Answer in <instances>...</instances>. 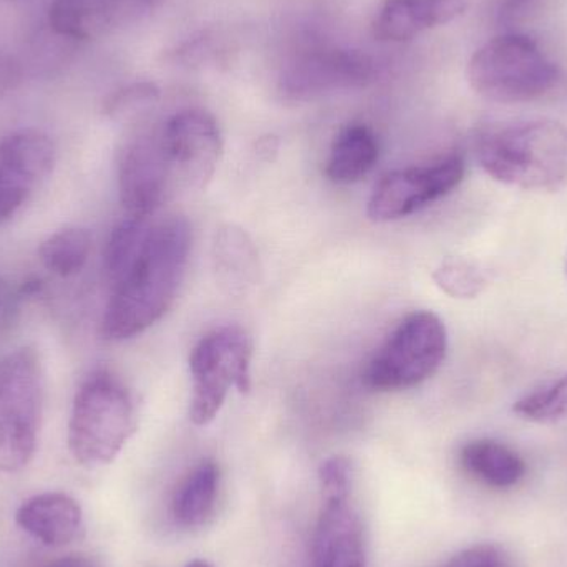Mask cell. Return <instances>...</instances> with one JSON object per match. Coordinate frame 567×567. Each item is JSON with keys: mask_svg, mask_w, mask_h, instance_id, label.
Wrapping results in <instances>:
<instances>
[{"mask_svg": "<svg viewBox=\"0 0 567 567\" xmlns=\"http://www.w3.org/2000/svg\"><path fill=\"white\" fill-rule=\"evenodd\" d=\"M218 492V465L212 460L199 463L173 498V518L183 528H199L215 513Z\"/></svg>", "mask_w": 567, "mask_h": 567, "instance_id": "20", "label": "cell"}, {"mask_svg": "<svg viewBox=\"0 0 567 567\" xmlns=\"http://www.w3.org/2000/svg\"><path fill=\"white\" fill-rule=\"evenodd\" d=\"M379 159V143L372 130L365 125H349L336 136L326 175L330 182L339 185H352L362 182Z\"/></svg>", "mask_w": 567, "mask_h": 567, "instance_id": "19", "label": "cell"}, {"mask_svg": "<svg viewBox=\"0 0 567 567\" xmlns=\"http://www.w3.org/2000/svg\"><path fill=\"white\" fill-rule=\"evenodd\" d=\"M443 567H515L505 549L496 545H476L453 556Z\"/></svg>", "mask_w": 567, "mask_h": 567, "instance_id": "27", "label": "cell"}, {"mask_svg": "<svg viewBox=\"0 0 567 567\" xmlns=\"http://www.w3.org/2000/svg\"><path fill=\"white\" fill-rule=\"evenodd\" d=\"M468 6L470 0H385L373 20V33L383 42H405L458 19Z\"/></svg>", "mask_w": 567, "mask_h": 567, "instance_id": "14", "label": "cell"}, {"mask_svg": "<svg viewBox=\"0 0 567 567\" xmlns=\"http://www.w3.org/2000/svg\"><path fill=\"white\" fill-rule=\"evenodd\" d=\"M175 189L162 130L140 133L123 145L118 192L126 215L150 218Z\"/></svg>", "mask_w": 567, "mask_h": 567, "instance_id": "10", "label": "cell"}, {"mask_svg": "<svg viewBox=\"0 0 567 567\" xmlns=\"http://www.w3.org/2000/svg\"><path fill=\"white\" fill-rule=\"evenodd\" d=\"M216 278L226 292L241 296L259 281V255L245 229L226 225L218 229L213 243Z\"/></svg>", "mask_w": 567, "mask_h": 567, "instance_id": "16", "label": "cell"}, {"mask_svg": "<svg viewBox=\"0 0 567 567\" xmlns=\"http://www.w3.org/2000/svg\"><path fill=\"white\" fill-rule=\"evenodd\" d=\"M16 309V297L10 292L9 286L0 279V327L6 326Z\"/></svg>", "mask_w": 567, "mask_h": 567, "instance_id": "30", "label": "cell"}, {"mask_svg": "<svg viewBox=\"0 0 567 567\" xmlns=\"http://www.w3.org/2000/svg\"><path fill=\"white\" fill-rule=\"evenodd\" d=\"M566 272H567V266H566Z\"/></svg>", "mask_w": 567, "mask_h": 567, "instance_id": "33", "label": "cell"}, {"mask_svg": "<svg viewBox=\"0 0 567 567\" xmlns=\"http://www.w3.org/2000/svg\"><path fill=\"white\" fill-rule=\"evenodd\" d=\"M313 567H367L363 529L347 499H327L312 542Z\"/></svg>", "mask_w": 567, "mask_h": 567, "instance_id": "13", "label": "cell"}, {"mask_svg": "<svg viewBox=\"0 0 567 567\" xmlns=\"http://www.w3.org/2000/svg\"><path fill=\"white\" fill-rule=\"evenodd\" d=\"M150 228L148 218L126 216L110 236L106 243L103 266L110 281L115 282L128 268L130 262L138 255Z\"/></svg>", "mask_w": 567, "mask_h": 567, "instance_id": "22", "label": "cell"}, {"mask_svg": "<svg viewBox=\"0 0 567 567\" xmlns=\"http://www.w3.org/2000/svg\"><path fill=\"white\" fill-rule=\"evenodd\" d=\"M92 251V236L86 229L66 228L49 236L40 245L43 268L59 278H72L85 268Z\"/></svg>", "mask_w": 567, "mask_h": 567, "instance_id": "21", "label": "cell"}, {"mask_svg": "<svg viewBox=\"0 0 567 567\" xmlns=\"http://www.w3.org/2000/svg\"><path fill=\"white\" fill-rule=\"evenodd\" d=\"M535 0H506L503 3L502 10H499V17L505 22L508 20H515V17H518L519 13H523V10H526V7L532 6Z\"/></svg>", "mask_w": 567, "mask_h": 567, "instance_id": "31", "label": "cell"}, {"mask_svg": "<svg viewBox=\"0 0 567 567\" xmlns=\"http://www.w3.org/2000/svg\"><path fill=\"white\" fill-rule=\"evenodd\" d=\"M55 165L52 140L35 130L0 142V225L16 218Z\"/></svg>", "mask_w": 567, "mask_h": 567, "instance_id": "12", "label": "cell"}, {"mask_svg": "<svg viewBox=\"0 0 567 567\" xmlns=\"http://www.w3.org/2000/svg\"><path fill=\"white\" fill-rule=\"evenodd\" d=\"M192 228L185 218L166 219L150 228L138 255L113 282L102 333L126 340L155 326L175 303L188 268Z\"/></svg>", "mask_w": 567, "mask_h": 567, "instance_id": "1", "label": "cell"}, {"mask_svg": "<svg viewBox=\"0 0 567 567\" xmlns=\"http://www.w3.org/2000/svg\"><path fill=\"white\" fill-rule=\"evenodd\" d=\"M375 79V65L365 53L346 49H313L284 69L281 90L296 100L363 89Z\"/></svg>", "mask_w": 567, "mask_h": 567, "instance_id": "11", "label": "cell"}, {"mask_svg": "<svg viewBox=\"0 0 567 567\" xmlns=\"http://www.w3.org/2000/svg\"><path fill=\"white\" fill-rule=\"evenodd\" d=\"M449 349L443 320L430 310L410 313L367 367L363 382L379 392L413 389L442 367Z\"/></svg>", "mask_w": 567, "mask_h": 567, "instance_id": "7", "label": "cell"}, {"mask_svg": "<svg viewBox=\"0 0 567 567\" xmlns=\"http://www.w3.org/2000/svg\"><path fill=\"white\" fill-rule=\"evenodd\" d=\"M463 468L489 488L508 489L526 476V463L515 450L496 440L466 443L460 452Z\"/></svg>", "mask_w": 567, "mask_h": 567, "instance_id": "18", "label": "cell"}, {"mask_svg": "<svg viewBox=\"0 0 567 567\" xmlns=\"http://www.w3.org/2000/svg\"><path fill=\"white\" fill-rule=\"evenodd\" d=\"M20 79H22V70L19 63L10 56L0 55V95L16 89Z\"/></svg>", "mask_w": 567, "mask_h": 567, "instance_id": "28", "label": "cell"}, {"mask_svg": "<svg viewBox=\"0 0 567 567\" xmlns=\"http://www.w3.org/2000/svg\"><path fill=\"white\" fill-rule=\"evenodd\" d=\"M43 379L32 349L16 350L0 360V470L19 472L37 449L42 416Z\"/></svg>", "mask_w": 567, "mask_h": 567, "instance_id": "6", "label": "cell"}, {"mask_svg": "<svg viewBox=\"0 0 567 567\" xmlns=\"http://www.w3.org/2000/svg\"><path fill=\"white\" fill-rule=\"evenodd\" d=\"M252 340L241 327L206 333L189 355L193 393L189 420L206 426L221 412L231 389L251 390Z\"/></svg>", "mask_w": 567, "mask_h": 567, "instance_id": "5", "label": "cell"}, {"mask_svg": "<svg viewBox=\"0 0 567 567\" xmlns=\"http://www.w3.org/2000/svg\"><path fill=\"white\" fill-rule=\"evenodd\" d=\"M513 412L526 422L555 425L567 420V373L555 382L528 393L513 405Z\"/></svg>", "mask_w": 567, "mask_h": 567, "instance_id": "23", "label": "cell"}, {"mask_svg": "<svg viewBox=\"0 0 567 567\" xmlns=\"http://www.w3.org/2000/svg\"><path fill=\"white\" fill-rule=\"evenodd\" d=\"M463 176L465 162L460 155L389 173L373 188L367 215L377 223L406 218L452 193L463 182Z\"/></svg>", "mask_w": 567, "mask_h": 567, "instance_id": "8", "label": "cell"}, {"mask_svg": "<svg viewBox=\"0 0 567 567\" xmlns=\"http://www.w3.org/2000/svg\"><path fill=\"white\" fill-rule=\"evenodd\" d=\"M159 100L155 83L138 82L113 93L105 103V113L113 120H135L145 115Z\"/></svg>", "mask_w": 567, "mask_h": 567, "instance_id": "25", "label": "cell"}, {"mask_svg": "<svg viewBox=\"0 0 567 567\" xmlns=\"http://www.w3.org/2000/svg\"><path fill=\"white\" fill-rule=\"evenodd\" d=\"M433 281L453 299H475L488 286V276L475 262L455 258L435 269Z\"/></svg>", "mask_w": 567, "mask_h": 567, "instance_id": "24", "label": "cell"}, {"mask_svg": "<svg viewBox=\"0 0 567 567\" xmlns=\"http://www.w3.org/2000/svg\"><path fill=\"white\" fill-rule=\"evenodd\" d=\"M43 567H103L102 563L92 556L86 555H69L63 558L55 559Z\"/></svg>", "mask_w": 567, "mask_h": 567, "instance_id": "29", "label": "cell"}, {"mask_svg": "<svg viewBox=\"0 0 567 567\" xmlns=\"http://www.w3.org/2000/svg\"><path fill=\"white\" fill-rule=\"evenodd\" d=\"M16 523L49 548L70 545L83 532L82 508L72 496L63 493H43L27 499L17 509Z\"/></svg>", "mask_w": 567, "mask_h": 567, "instance_id": "15", "label": "cell"}, {"mask_svg": "<svg viewBox=\"0 0 567 567\" xmlns=\"http://www.w3.org/2000/svg\"><path fill=\"white\" fill-rule=\"evenodd\" d=\"M162 138L176 188H205L223 155L216 120L205 110H183L163 125Z\"/></svg>", "mask_w": 567, "mask_h": 567, "instance_id": "9", "label": "cell"}, {"mask_svg": "<svg viewBox=\"0 0 567 567\" xmlns=\"http://www.w3.org/2000/svg\"><path fill=\"white\" fill-rule=\"evenodd\" d=\"M475 153L486 175L513 188L551 192L567 182V128L553 120L486 130Z\"/></svg>", "mask_w": 567, "mask_h": 567, "instance_id": "2", "label": "cell"}, {"mask_svg": "<svg viewBox=\"0 0 567 567\" xmlns=\"http://www.w3.org/2000/svg\"><path fill=\"white\" fill-rule=\"evenodd\" d=\"M466 75L472 89L485 99L523 103L546 95L558 83L559 70L535 40L506 33L476 50Z\"/></svg>", "mask_w": 567, "mask_h": 567, "instance_id": "4", "label": "cell"}, {"mask_svg": "<svg viewBox=\"0 0 567 567\" xmlns=\"http://www.w3.org/2000/svg\"><path fill=\"white\" fill-rule=\"evenodd\" d=\"M319 483L323 502L327 499H347L352 483V468L349 460L343 456H332L326 460L319 468Z\"/></svg>", "mask_w": 567, "mask_h": 567, "instance_id": "26", "label": "cell"}, {"mask_svg": "<svg viewBox=\"0 0 567 567\" xmlns=\"http://www.w3.org/2000/svg\"><path fill=\"white\" fill-rule=\"evenodd\" d=\"M186 567H213L209 563L203 561V559H195V561L188 563Z\"/></svg>", "mask_w": 567, "mask_h": 567, "instance_id": "32", "label": "cell"}, {"mask_svg": "<svg viewBox=\"0 0 567 567\" xmlns=\"http://www.w3.org/2000/svg\"><path fill=\"white\" fill-rule=\"evenodd\" d=\"M49 22L53 33L70 42L93 39L122 25L120 0H53Z\"/></svg>", "mask_w": 567, "mask_h": 567, "instance_id": "17", "label": "cell"}, {"mask_svg": "<svg viewBox=\"0 0 567 567\" xmlns=\"http://www.w3.org/2000/svg\"><path fill=\"white\" fill-rule=\"evenodd\" d=\"M136 432L132 393L113 373L100 370L80 385L69 422V450L80 465H109Z\"/></svg>", "mask_w": 567, "mask_h": 567, "instance_id": "3", "label": "cell"}]
</instances>
